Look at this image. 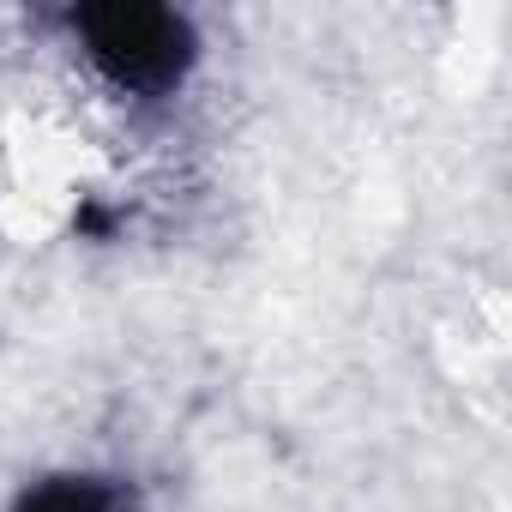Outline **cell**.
<instances>
[{
	"instance_id": "obj_1",
	"label": "cell",
	"mask_w": 512,
	"mask_h": 512,
	"mask_svg": "<svg viewBox=\"0 0 512 512\" xmlns=\"http://www.w3.org/2000/svg\"><path fill=\"white\" fill-rule=\"evenodd\" d=\"M79 37L121 91H169L193 61V31L169 7H133V0L85 7Z\"/></svg>"
},
{
	"instance_id": "obj_2",
	"label": "cell",
	"mask_w": 512,
	"mask_h": 512,
	"mask_svg": "<svg viewBox=\"0 0 512 512\" xmlns=\"http://www.w3.org/2000/svg\"><path fill=\"white\" fill-rule=\"evenodd\" d=\"M19 512H109V488L91 482V476H55V482H37Z\"/></svg>"
}]
</instances>
